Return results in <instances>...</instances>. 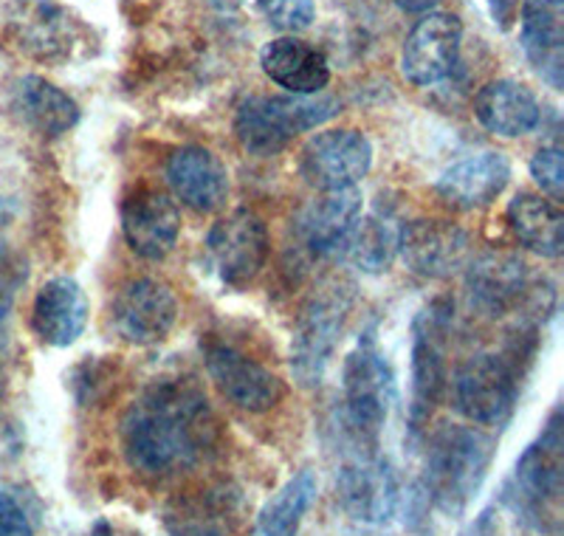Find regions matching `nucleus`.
I'll use <instances>...</instances> for the list:
<instances>
[{
	"mask_svg": "<svg viewBox=\"0 0 564 536\" xmlns=\"http://www.w3.org/2000/svg\"><path fill=\"white\" fill-rule=\"evenodd\" d=\"M339 497L352 519L384 523L398 505V478L387 460L359 458L341 469Z\"/></svg>",
	"mask_w": 564,
	"mask_h": 536,
	"instance_id": "18",
	"label": "nucleus"
},
{
	"mask_svg": "<svg viewBox=\"0 0 564 536\" xmlns=\"http://www.w3.org/2000/svg\"><path fill=\"white\" fill-rule=\"evenodd\" d=\"M372 167V148L359 130H325L302 148L300 170L316 190L356 186Z\"/></svg>",
	"mask_w": 564,
	"mask_h": 536,
	"instance_id": "7",
	"label": "nucleus"
},
{
	"mask_svg": "<svg viewBox=\"0 0 564 536\" xmlns=\"http://www.w3.org/2000/svg\"><path fill=\"white\" fill-rule=\"evenodd\" d=\"M564 3L562 0H525L522 7V49L533 68L558 88L562 85Z\"/></svg>",
	"mask_w": 564,
	"mask_h": 536,
	"instance_id": "24",
	"label": "nucleus"
},
{
	"mask_svg": "<svg viewBox=\"0 0 564 536\" xmlns=\"http://www.w3.org/2000/svg\"><path fill=\"white\" fill-rule=\"evenodd\" d=\"M178 302L164 282L139 277L116 294L113 328L130 345H155L173 331Z\"/></svg>",
	"mask_w": 564,
	"mask_h": 536,
	"instance_id": "9",
	"label": "nucleus"
},
{
	"mask_svg": "<svg viewBox=\"0 0 564 536\" xmlns=\"http://www.w3.org/2000/svg\"><path fill=\"white\" fill-rule=\"evenodd\" d=\"M455 404L480 427H502L517 407V373L508 358L477 353L455 376Z\"/></svg>",
	"mask_w": 564,
	"mask_h": 536,
	"instance_id": "5",
	"label": "nucleus"
},
{
	"mask_svg": "<svg viewBox=\"0 0 564 536\" xmlns=\"http://www.w3.org/2000/svg\"><path fill=\"white\" fill-rule=\"evenodd\" d=\"M508 224L525 249L542 257H558L564 249V215L553 201L522 192L508 204Z\"/></svg>",
	"mask_w": 564,
	"mask_h": 536,
	"instance_id": "27",
	"label": "nucleus"
},
{
	"mask_svg": "<svg viewBox=\"0 0 564 536\" xmlns=\"http://www.w3.org/2000/svg\"><path fill=\"white\" fill-rule=\"evenodd\" d=\"M257 9L280 32H305L316 18L314 0H257Z\"/></svg>",
	"mask_w": 564,
	"mask_h": 536,
	"instance_id": "30",
	"label": "nucleus"
},
{
	"mask_svg": "<svg viewBox=\"0 0 564 536\" xmlns=\"http://www.w3.org/2000/svg\"><path fill=\"white\" fill-rule=\"evenodd\" d=\"M226 3H238V0H226Z\"/></svg>",
	"mask_w": 564,
	"mask_h": 536,
	"instance_id": "35",
	"label": "nucleus"
},
{
	"mask_svg": "<svg viewBox=\"0 0 564 536\" xmlns=\"http://www.w3.org/2000/svg\"><path fill=\"white\" fill-rule=\"evenodd\" d=\"M531 175L551 201H562L564 195V159L558 148H542L531 159Z\"/></svg>",
	"mask_w": 564,
	"mask_h": 536,
	"instance_id": "31",
	"label": "nucleus"
},
{
	"mask_svg": "<svg viewBox=\"0 0 564 536\" xmlns=\"http://www.w3.org/2000/svg\"><path fill=\"white\" fill-rule=\"evenodd\" d=\"M475 114L486 130L506 139L531 133L542 119V108L533 90L513 79H494L475 96Z\"/></svg>",
	"mask_w": 564,
	"mask_h": 536,
	"instance_id": "21",
	"label": "nucleus"
},
{
	"mask_svg": "<svg viewBox=\"0 0 564 536\" xmlns=\"http://www.w3.org/2000/svg\"><path fill=\"white\" fill-rule=\"evenodd\" d=\"M7 34L20 54L34 60H63L77 40V23L52 0H12Z\"/></svg>",
	"mask_w": 564,
	"mask_h": 536,
	"instance_id": "10",
	"label": "nucleus"
},
{
	"mask_svg": "<svg viewBox=\"0 0 564 536\" xmlns=\"http://www.w3.org/2000/svg\"><path fill=\"white\" fill-rule=\"evenodd\" d=\"M88 313L90 305L83 286L70 277H54L34 297V333L43 339L45 345L68 347L83 336L85 325H88Z\"/></svg>",
	"mask_w": 564,
	"mask_h": 536,
	"instance_id": "16",
	"label": "nucleus"
},
{
	"mask_svg": "<svg viewBox=\"0 0 564 536\" xmlns=\"http://www.w3.org/2000/svg\"><path fill=\"white\" fill-rule=\"evenodd\" d=\"M468 294L480 311L500 317L520 305L528 291V266L517 255H486L468 268Z\"/></svg>",
	"mask_w": 564,
	"mask_h": 536,
	"instance_id": "25",
	"label": "nucleus"
},
{
	"mask_svg": "<svg viewBox=\"0 0 564 536\" xmlns=\"http://www.w3.org/2000/svg\"><path fill=\"white\" fill-rule=\"evenodd\" d=\"M463 23L449 12H426L404 40L401 71L412 85L430 88L443 83L457 65Z\"/></svg>",
	"mask_w": 564,
	"mask_h": 536,
	"instance_id": "8",
	"label": "nucleus"
},
{
	"mask_svg": "<svg viewBox=\"0 0 564 536\" xmlns=\"http://www.w3.org/2000/svg\"><path fill=\"white\" fill-rule=\"evenodd\" d=\"M517 494H522V503L536 517L539 514L547 517V511L558 505V494H562V443H558L556 421L517 463Z\"/></svg>",
	"mask_w": 564,
	"mask_h": 536,
	"instance_id": "22",
	"label": "nucleus"
},
{
	"mask_svg": "<svg viewBox=\"0 0 564 536\" xmlns=\"http://www.w3.org/2000/svg\"><path fill=\"white\" fill-rule=\"evenodd\" d=\"M361 215V192L356 186L327 190L311 201L300 215V235L314 255H327L339 249L347 232Z\"/></svg>",
	"mask_w": 564,
	"mask_h": 536,
	"instance_id": "23",
	"label": "nucleus"
},
{
	"mask_svg": "<svg viewBox=\"0 0 564 536\" xmlns=\"http://www.w3.org/2000/svg\"><path fill=\"white\" fill-rule=\"evenodd\" d=\"M398 251L412 275L443 280L466 266L471 240L449 221H412L398 235Z\"/></svg>",
	"mask_w": 564,
	"mask_h": 536,
	"instance_id": "12",
	"label": "nucleus"
},
{
	"mask_svg": "<svg viewBox=\"0 0 564 536\" xmlns=\"http://www.w3.org/2000/svg\"><path fill=\"white\" fill-rule=\"evenodd\" d=\"M260 65H263L265 77L271 83H276L294 96L322 94L330 83V65H327L325 54L305 43V40H271L260 52Z\"/></svg>",
	"mask_w": 564,
	"mask_h": 536,
	"instance_id": "19",
	"label": "nucleus"
},
{
	"mask_svg": "<svg viewBox=\"0 0 564 536\" xmlns=\"http://www.w3.org/2000/svg\"><path fill=\"white\" fill-rule=\"evenodd\" d=\"M345 308L341 294H322L319 300H311V305L302 313L294 347H291V364L302 384H319L339 339Z\"/></svg>",
	"mask_w": 564,
	"mask_h": 536,
	"instance_id": "14",
	"label": "nucleus"
},
{
	"mask_svg": "<svg viewBox=\"0 0 564 536\" xmlns=\"http://www.w3.org/2000/svg\"><path fill=\"white\" fill-rule=\"evenodd\" d=\"M398 229L390 217L370 215L365 221H356L339 249L345 251V260L367 275H381L392 266L398 255Z\"/></svg>",
	"mask_w": 564,
	"mask_h": 536,
	"instance_id": "28",
	"label": "nucleus"
},
{
	"mask_svg": "<svg viewBox=\"0 0 564 536\" xmlns=\"http://www.w3.org/2000/svg\"><path fill=\"white\" fill-rule=\"evenodd\" d=\"M392 393V371L372 342H361L345 362V407L347 421L361 441H376L387 421Z\"/></svg>",
	"mask_w": 564,
	"mask_h": 536,
	"instance_id": "6",
	"label": "nucleus"
},
{
	"mask_svg": "<svg viewBox=\"0 0 564 536\" xmlns=\"http://www.w3.org/2000/svg\"><path fill=\"white\" fill-rule=\"evenodd\" d=\"M206 371L212 382L229 398L235 407L246 412H265L276 407L282 398V382L263 364L246 356L238 347L224 345V342H209L204 351Z\"/></svg>",
	"mask_w": 564,
	"mask_h": 536,
	"instance_id": "11",
	"label": "nucleus"
},
{
	"mask_svg": "<svg viewBox=\"0 0 564 536\" xmlns=\"http://www.w3.org/2000/svg\"><path fill=\"white\" fill-rule=\"evenodd\" d=\"M446 389V362H443V320L437 313H423L412 342V424L430 418Z\"/></svg>",
	"mask_w": 564,
	"mask_h": 536,
	"instance_id": "20",
	"label": "nucleus"
},
{
	"mask_svg": "<svg viewBox=\"0 0 564 536\" xmlns=\"http://www.w3.org/2000/svg\"><path fill=\"white\" fill-rule=\"evenodd\" d=\"M511 179V164L502 153H477L452 164L437 181L441 195L452 210H482L500 199Z\"/></svg>",
	"mask_w": 564,
	"mask_h": 536,
	"instance_id": "17",
	"label": "nucleus"
},
{
	"mask_svg": "<svg viewBox=\"0 0 564 536\" xmlns=\"http://www.w3.org/2000/svg\"><path fill=\"white\" fill-rule=\"evenodd\" d=\"M0 536H34L26 508L9 492H0Z\"/></svg>",
	"mask_w": 564,
	"mask_h": 536,
	"instance_id": "32",
	"label": "nucleus"
},
{
	"mask_svg": "<svg viewBox=\"0 0 564 536\" xmlns=\"http://www.w3.org/2000/svg\"><path fill=\"white\" fill-rule=\"evenodd\" d=\"M392 3L404 12H432L441 0H392Z\"/></svg>",
	"mask_w": 564,
	"mask_h": 536,
	"instance_id": "33",
	"label": "nucleus"
},
{
	"mask_svg": "<svg viewBox=\"0 0 564 536\" xmlns=\"http://www.w3.org/2000/svg\"><path fill=\"white\" fill-rule=\"evenodd\" d=\"M494 460V438L482 429L446 424L426 449V497L457 517L477 497Z\"/></svg>",
	"mask_w": 564,
	"mask_h": 536,
	"instance_id": "2",
	"label": "nucleus"
},
{
	"mask_svg": "<svg viewBox=\"0 0 564 536\" xmlns=\"http://www.w3.org/2000/svg\"><path fill=\"white\" fill-rule=\"evenodd\" d=\"M271 251V237L263 217L238 210L220 217L206 237V257L224 286L243 288L263 271Z\"/></svg>",
	"mask_w": 564,
	"mask_h": 536,
	"instance_id": "4",
	"label": "nucleus"
},
{
	"mask_svg": "<svg viewBox=\"0 0 564 536\" xmlns=\"http://www.w3.org/2000/svg\"><path fill=\"white\" fill-rule=\"evenodd\" d=\"M122 229L128 246L144 260H164L181 235V212L170 195L139 186L122 204Z\"/></svg>",
	"mask_w": 564,
	"mask_h": 536,
	"instance_id": "13",
	"label": "nucleus"
},
{
	"mask_svg": "<svg viewBox=\"0 0 564 536\" xmlns=\"http://www.w3.org/2000/svg\"><path fill=\"white\" fill-rule=\"evenodd\" d=\"M330 96H251L238 108L235 133L243 150L254 156H276L294 136L316 128L336 114Z\"/></svg>",
	"mask_w": 564,
	"mask_h": 536,
	"instance_id": "3",
	"label": "nucleus"
},
{
	"mask_svg": "<svg viewBox=\"0 0 564 536\" xmlns=\"http://www.w3.org/2000/svg\"><path fill=\"white\" fill-rule=\"evenodd\" d=\"M513 7H517V0H491V12L500 23H508V20H511Z\"/></svg>",
	"mask_w": 564,
	"mask_h": 536,
	"instance_id": "34",
	"label": "nucleus"
},
{
	"mask_svg": "<svg viewBox=\"0 0 564 536\" xmlns=\"http://www.w3.org/2000/svg\"><path fill=\"white\" fill-rule=\"evenodd\" d=\"M314 497L316 478L311 472H300L263 505V511L257 514L251 536H296L302 517L311 508Z\"/></svg>",
	"mask_w": 564,
	"mask_h": 536,
	"instance_id": "29",
	"label": "nucleus"
},
{
	"mask_svg": "<svg viewBox=\"0 0 564 536\" xmlns=\"http://www.w3.org/2000/svg\"><path fill=\"white\" fill-rule=\"evenodd\" d=\"M12 108L29 128L43 136L68 133L79 121L77 103L37 74H26L12 85Z\"/></svg>",
	"mask_w": 564,
	"mask_h": 536,
	"instance_id": "26",
	"label": "nucleus"
},
{
	"mask_svg": "<svg viewBox=\"0 0 564 536\" xmlns=\"http://www.w3.org/2000/svg\"><path fill=\"white\" fill-rule=\"evenodd\" d=\"M167 181L181 204L204 215L218 212L229 199L226 164L204 148L175 150L167 161Z\"/></svg>",
	"mask_w": 564,
	"mask_h": 536,
	"instance_id": "15",
	"label": "nucleus"
},
{
	"mask_svg": "<svg viewBox=\"0 0 564 536\" xmlns=\"http://www.w3.org/2000/svg\"><path fill=\"white\" fill-rule=\"evenodd\" d=\"M122 441L130 469L144 478H173L204 458L215 441V418L198 389L161 382L130 407Z\"/></svg>",
	"mask_w": 564,
	"mask_h": 536,
	"instance_id": "1",
	"label": "nucleus"
}]
</instances>
